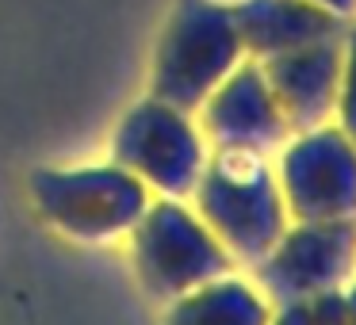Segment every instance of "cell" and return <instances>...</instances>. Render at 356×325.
I'll use <instances>...</instances> for the list:
<instances>
[{
    "label": "cell",
    "mask_w": 356,
    "mask_h": 325,
    "mask_svg": "<svg viewBox=\"0 0 356 325\" xmlns=\"http://www.w3.org/2000/svg\"><path fill=\"white\" fill-rule=\"evenodd\" d=\"M195 215L222 241L234 264L253 268L287 230V207L280 195L276 169L264 153L211 149L200 180L192 188Z\"/></svg>",
    "instance_id": "cell-1"
},
{
    "label": "cell",
    "mask_w": 356,
    "mask_h": 325,
    "mask_svg": "<svg viewBox=\"0 0 356 325\" xmlns=\"http://www.w3.org/2000/svg\"><path fill=\"white\" fill-rule=\"evenodd\" d=\"M245 58L234 27L230 4L222 0H180L165 24L149 69V96L180 111H192L226 81Z\"/></svg>",
    "instance_id": "cell-2"
},
{
    "label": "cell",
    "mask_w": 356,
    "mask_h": 325,
    "mask_svg": "<svg viewBox=\"0 0 356 325\" xmlns=\"http://www.w3.org/2000/svg\"><path fill=\"white\" fill-rule=\"evenodd\" d=\"M131 260L146 294H154L157 302H172L192 287L238 268L222 241L203 226V218L188 210L184 199L165 195L149 199L142 218L131 226Z\"/></svg>",
    "instance_id": "cell-3"
},
{
    "label": "cell",
    "mask_w": 356,
    "mask_h": 325,
    "mask_svg": "<svg viewBox=\"0 0 356 325\" xmlns=\"http://www.w3.org/2000/svg\"><path fill=\"white\" fill-rule=\"evenodd\" d=\"M35 210L54 230L81 241H108L131 233L149 207V192L123 165H77V169H35L31 172Z\"/></svg>",
    "instance_id": "cell-4"
},
{
    "label": "cell",
    "mask_w": 356,
    "mask_h": 325,
    "mask_svg": "<svg viewBox=\"0 0 356 325\" xmlns=\"http://www.w3.org/2000/svg\"><path fill=\"white\" fill-rule=\"evenodd\" d=\"M211 157L192 111H180L165 100H138L111 134V161L165 199H188Z\"/></svg>",
    "instance_id": "cell-5"
},
{
    "label": "cell",
    "mask_w": 356,
    "mask_h": 325,
    "mask_svg": "<svg viewBox=\"0 0 356 325\" xmlns=\"http://www.w3.org/2000/svg\"><path fill=\"white\" fill-rule=\"evenodd\" d=\"M272 169L291 222L356 218V142L337 123L295 131Z\"/></svg>",
    "instance_id": "cell-6"
},
{
    "label": "cell",
    "mask_w": 356,
    "mask_h": 325,
    "mask_svg": "<svg viewBox=\"0 0 356 325\" xmlns=\"http://www.w3.org/2000/svg\"><path fill=\"white\" fill-rule=\"evenodd\" d=\"M257 291L268 306L341 291L356 272V218L287 222L280 241L253 264Z\"/></svg>",
    "instance_id": "cell-7"
},
{
    "label": "cell",
    "mask_w": 356,
    "mask_h": 325,
    "mask_svg": "<svg viewBox=\"0 0 356 325\" xmlns=\"http://www.w3.org/2000/svg\"><path fill=\"white\" fill-rule=\"evenodd\" d=\"M195 123L211 149H241V153L268 157L291 138V126L264 81L261 62L253 58H241L226 73L222 85L195 108Z\"/></svg>",
    "instance_id": "cell-8"
},
{
    "label": "cell",
    "mask_w": 356,
    "mask_h": 325,
    "mask_svg": "<svg viewBox=\"0 0 356 325\" xmlns=\"http://www.w3.org/2000/svg\"><path fill=\"white\" fill-rule=\"evenodd\" d=\"M341 35L318 39L310 47L287 50V54L261 62L264 81H268L291 134L333 123V103H337V81H341Z\"/></svg>",
    "instance_id": "cell-9"
},
{
    "label": "cell",
    "mask_w": 356,
    "mask_h": 325,
    "mask_svg": "<svg viewBox=\"0 0 356 325\" xmlns=\"http://www.w3.org/2000/svg\"><path fill=\"white\" fill-rule=\"evenodd\" d=\"M230 16L238 27L241 50L253 62H268V58L310 47L318 39H333L348 24L310 0H234Z\"/></svg>",
    "instance_id": "cell-10"
},
{
    "label": "cell",
    "mask_w": 356,
    "mask_h": 325,
    "mask_svg": "<svg viewBox=\"0 0 356 325\" xmlns=\"http://www.w3.org/2000/svg\"><path fill=\"white\" fill-rule=\"evenodd\" d=\"M161 325H268L272 306L253 283L230 276H218L211 283L192 287L188 294L165 302Z\"/></svg>",
    "instance_id": "cell-11"
},
{
    "label": "cell",
    "mask_w": 356,
    "mask_h": 325,
    "mask_svg": "<svg viewBox=\"0 0 356 325\" xmlns=\"http://www.w3.org/2000/svg\"><path fill=\"white\" fill-rule=\"evenodd\" d=\"M268 325H348L345 314V287L341 291H322L299 302L272 306Z\"/></svg>",
    "instance_id": "cell-12"
},
{
    "label": "cell",
    "mask_w": 356,
    "mask_h": 325,
    "mask_svg": "<svg viewBox=\"0 0 356 325\" xmlns=\"http://www.w3.org/2000/svg\"><path fill=\"white\" fill-rule=\"evenodd\" d=\"M333 123L356 142V16L345 24V35H341V81H337V103H333Z\"/></svg>",
    "instance_id": "cell-13"
},
{
    "label": "cell",
    "mask_w": 356,
    "mask_h": 325,
    "mask_svg": "<svg viewBox=\"0 0 356 325\" xmlns=\"http://www.w3.org/2000/svg\"><path fill=\"white\" fill-rule=\"evenodd\" d=\"M310 4H318V8L333 12V16H341V19L356 16V0H310Z\"/></svg>",
    "instance_id": "cell-14"
},
{
    "label": "cell",
    "mask_w": 356,
    "mask_h": 325,
    "mask_svg": "<svg viewBox=\"0 0 356 325\" xmlns=\"http://www.w3.org/2000/svg\"><path fill=\"white\" fill-rule=\"evenodd\" d=\"M345 314H348V325H356V283L345 287Z\"/></svg>",
    "instance_id": "cell-15"
}]
</instances>
